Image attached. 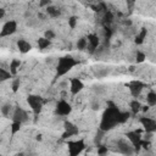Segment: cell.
Listing matches in <instances>:
<instances>
[{"label":"cell","mask_w":156,"mask_h":156,"mask_svg":"<svg viewBox=\"0 0 156 156\" xmlns=\"http://www.w3.org/2000/svg\"><path fill=\"white\" fill-rule=\"evenodd\" d=\"M20 84H21V82H20V79H18V78H16V79L12 82V91H13V93H16V91L18 90Z\"/></svg>","instance_id":"1f68e13d"},{"label":"cell","mask_w":156,"mask_h":156,"mask_svg":"<svg viewBox=\"0 0 156 156\" xmlns=\"http://www.w3.org/2000/svg\"><path fill=\"white\" fill-rule=\"evenodd\" d=\"M107 152H108L107 146H104V145H98V155H99V156H105Z\"/></svg>","instance_id":"484cf974"},{"label":"cell","mask_w":156,"mask_h":156,"mask_svg":"<svg viewBox=\"0 0 156 156\" xmlns=\"http://www.w3.org/2000/svg\"><path fill=\"white\" fill-rule=\"evenodd\" d=\"M17 49H18L20 52L27 54L28 51L32 50V45H30V43H28L26 39H18V40H17Z\"/></svg>","instance_id":"9a60e30c"},{"label":"cell","mask_w":156,"mask_h":156,"mask_svg":"<svg viewBox=\"0 0 156 156\" xmlns=\"http://www.w3.org/2000/svg\"><path fill=\"white\" fill-rule=\"evenodd\" d=\"M63 128H65V132L62 134V139H67L69 136H73V135L78 134V127L76 124H73L72 122H69V121H65Z\"/></svg>","instance_id":"30bf717a"},{"label":"cell","mask_w":156,"mask_h":156,"mask_svg":"<svg viewBox=\"0 0 156 156\" xmlns=\"http://www.w3.org/2000/svg\"><path fill=\"white\" fill-rule=\"evenodd\" d=\"M146 34H147V30H146V28H141V30L135 35V44H138V45H140V44H143L144 43V39L146 38Z\"/></svg>","instance_id":"e0dca14e"},{"label":"cell","mask_w":156,"mask_h":156,"mask_svg":"<svg viewBox=\"0 0 156 156\" xmlns=\"http://www.w3.org/2000/svg\"><path fill=\"white\" fill-rule=\"evenodd\" d=\"M50 5H51V1H50V0H43V1L39 2V6H40V7H44V6L48 7V6H50Z\"/></svg>","instance_id":"836d02e7"},{"label":"cell","mask_w":156,"mask_h":156,"mask_svg":"<svg viewBox=\"0 0 156 156\" xmlns=\"http://www.w3.org/2000/svg\"><path fill=\"white\" fill-rule=\"evenodd\" d=\"M87 41L89 44V48H90V52H94L95 49L100 45V39L96 34H88L87 37Z\"/></svg>","instance_id":"5bb4252c"},{"label":"cell","mask_w":156,"mask_h":156,"mask_svg":"<svg viewBox=\"0 0 156 156\" xmlns=\"http://www.w3.org/2000/svg\"><path fill=\"white\" fill-rule=\"evenodd\" d=\"M128 88H129V91L132 94L133 98H136L139 96V94L141 93L143 88H144V84L140 82V80H132L129 84H128Z\"/></svg>","instance_id":"7c38bea8"},{"label":"cell","mask_w":156,"mask_h":156,"mask_svg":"<svg viewBox=\"0 0 156 156\" xmlns=\"http://www.w3.org/2000/svg\"><path fill=\"white\" fill-rule=\"evenodd\" d=\"M20 66H21V61L20 60H17V58H13L12 61H11V63H10V73H11V76H15L16 73H17V69L20 68Z\"/></svg>","instance_id":"ac0fdd59"},{"label":"cell","mask_w":156,"mask_h":156,"mask_svg":"<svg viewBox=\"0 0 156 156\" xmlns=\"http://www.w3.org/2000/svg\"><path fill=\"white\" fill-rule=\"evenodd\" d=\"M119 113H121V111L112 102H108V107L104 111L102 117H101V122L99 126L100 130L107 132V130L115 128L117 124H119Z\"/></svg>","instance_id":"6da1fadb"},{"label":"cell","mask_w":156,"mask_h":156,"mask_svg":"<svg viewBox=\"0 0 156 156\" xmlns=\"http://www.w3.org/2000/svg\"><path fill=\"white\" fill-rule=\"evenodd\" d=\"M11 78V73L4 68H0V82H5Z\"/></svg>","instance_id":"7402d4cb"},{"label":"cell","mask_w":156,"mask_h":156,"mask_svg":"<svg viewBox=\"0 0 156 156\" xmlns=\"http://www.w3.org/2000/svg\"><path fill=\"white\" fill-rule=\"evenodd\" d=\"M87 46H88L87 38H80V39H78V41H77V48H78L79 50H83V49H85Z\"/></svg>","instance_id":"603a6c76"},{"label":"cell","mask_w":156,"mask_h":156,"mask_svg":"<svg viewBox=\"0 0 156 156\" xmlns=\"http://www.w3.org/2000/svg\"><path fill=\"white\" fill-rule=\"evenodd\" d=\"M69 83H71L69 90H71V94H72V95H77V94L80 93L82 89L84 88L83 82H82L80 79H78V78H71Z\"/></svg>","instance_id":"4fadbf2b"},{"label":"cell","mask_w":156,"mask_h":156,"mask_svg":"<svg viewBox=\"0 0 156 156\" xmlns=\"http://www.w3.org/2000/svg\"><path fill=\"white\" fill-rule=\"evenodd\" d=\"M149 107H150V106H147V105H145V106H141V110H143V111L145 112V111H147V110H149Z\"/></svg>","instance_id":"d590c367"},{"label":"cell","mask_w":156,"mask_h":156,"mask_svg":"<svg viewBox=\"0 0 156 156\" xmlns=\"http://www.w3.org/2000/svg\"><path fill=\"white\" fill-rule=\"evenodd\" d=\"M117 149L122 155H126V156H132L133 154H135L133 145L129 141H127L126 139H119L117 141Z\"/></svg>","instance_id":"8992f818"},{"label":"cell","mask_w":156,"mask_h":156,"mask_svg":"<svg viewBox=\"0 0 156 156\" xmlns=\"http://www.w3.org/2000/svg\"><path fill=\"white\" fill-rule=\"evenodd\" d=\"M55 35H56V34H55V32H54L52 29H46V30L44 32V38L48 39V40H50V41L55 38Z\"/></svg>","instance_id":"d4e9b609"},{"label":"cell","mask_w":156,"mask_h":156,"mask_svg":"<svg viewBox=\"0 0 156 156\" xmlns=\"http://www.w3.org/2000/svg\"><path fill=\"white\" fill-rule=\"evenodd\" d=\"M45 10H46V13H48L50 17H52V18H56V17H58V16L61 15V11H60L57 7L52 6V5L48 6Z\"/></svg>","instance_id":"2e32d148"},{"label":"cell","mask_w":156,"mask_h":156,"mask_svg":"<svg viewBox=\"0 0 156 156\" xmlns=\"http://www.w3.org/2000/svg\"><path fill=\"white\" fill-rule=\"evenodd\" d=\"M77 21H78V18L76 17V16H71L69 18H68V26L73 29V28H76V26H77Z\"/></svg>","instance_id":"f1b7e54d"},{"label":"cell","mask_w":156,"mask_h":156,"mask_svg":"<svg viewBox=\"0 0 156 156\" xmlns=\"http://www.w3.org/2000/svg\"><path fill=\"white\" fill-rule=\"evenodd\" d=\"M0 156H1V155H0Z\"/></svg>","instance_id":"74e56055"},{"label":"cell","mask_w":156,"mask_h":156,"mask_svg":"<svg viewBox=\"0 0 156 156\" xmlns=\"http://www.w3.org/2000/svg\"><path fill=\"white\" fill-rule=\"evenodd\" d=\"M146 102H147V106H155L156 105V93L154 90L149 91V94L146 95Z\"/></svg>","instance_id":"d6986e66"},{"label":"cell","mask_w":156,"mask_h":156,"mask_svg":"<svg viewBox=\"0 0 156 156\" xmlns=\"http://www.w3.org/2000/svg\"><path fill=\"white\" fill-rule=\"evenodd\" d=\"M27 102H28L29 107L32 108L33 113L34 115H39L40 111H41V108H43V105H44L45 100L41 96H39V95L30 94V95L27 96Z\"/></svg>","instance_id":"3957f363"},{"label":"cell","mask_w":156,"mask_h":156,"mask_svg":"<svg viewBox=\"0 0 156 156\" xmlns=\"http://www.w3.org/2000/svg\"><path fill=\"white\" fill-rule=\"evenodd\" d=\"M111 35H112V30L108 28V27H105V39L108 41V39L111 38Z\"/></svg>","instance_id":"d6a6232c"},{"label":"cell","mask_w":156,"mask_h":156,"mask_svg":"<svg viewBox=\"0 0 156 156\" xmlns=\"http://www.w3.org/2000/svg\"><path fill=\"white\" fill-rule=\"evenodd\" d=\"M67 147H68V156H78L85 149V143L83 139L71 140L67 143Z\"/></svg>","instance_id":"277c9868"},{"label":"cell","mask_w":156,"mask_h":156,"mask_svg":"<svg viewBox=\"0 0 156 156\" xmlns=\"http://www.w3.org/2000/svg\"><path fill=\"white\" fill-rule=\"evenodd\" d=\"M5 16V9L4 7H0V20Z\"/></svg>","instance_id":"e575fe53"},{"label":"cell","mask_w":156,"mask_h":156,"mask_svg":"<svg viewBox=\"0 0 156 156\" xmlns=\"http://www.w3.org/2000/svg\"><path fill=\"white\" fill-rule=\"evenodd\" d=\"M124 24H128L129 26V24H132V22L130 21H124Z\"/></svg>","instance_id":"8d00e7d4"},{"label":"cell","mask_w":156,"mask_h":156,"mask_svg":"<svg viewBox=\"0 0 156 156\" xmlns=\"http://www.w3.org/2000/svg\"><path fill=\"white\" fill-rule=\"evenodd\" d=\"M127 139L129 140V143L133 145L135 152H138L141 147L140 143H141V135H140V132L139 130H133V132H127L126 134Z\"/></svg>","instance_id":"5b68a950"},{"label":"cell","mask_w":156,"mask_h":156,"mask_svg":"<svg viewBox=\"0 0 156 156\" xmlns=\"http://www.w3.org/2000/svg\"><path fill=\"white\" fill-rule=\"evenodd\" d=\"M128 118H129V112H122L121 111V113H119V124L124 123Z\"/></svg>","instance_id":"f546056e"},{"label":"cell","mask_w":156,"mask_h":156,"mask_svg":"<svg viewBox=\"0 0 156 156\" xmlns=\"http://www.w3.org/2000/svg\"><path fill=\"white\" fill-rule=\"evenodd\" d=\"M71 112H72V106L65 100H60L55 106V113L58 116H68Z\"/></svg>","instance_id":"ba28073f"},{"label":"cell","mask_w":156,"mask_h":156,"mask_svg":"<svg viewBox=\"0 0 156 156\" xmlns=\"http://www.w3.org/2000/svg\"><path fill=\"white\" fill-rule=\"evenodd\" d=\"M129 106H130V110H132V112H133L134 115H136V113L141 110V104H140L136 99L132 100V101H130V104H129Z\"/></svg>","instance_id":"ffe728a7"},{"label":"cell","mask_w":156,"mask_h":156,"mask_svg":"<svg viewBox=\"0 0 156 156\" xmlns=\"http://www.w3.org/2000/svg\"><path fill=\"white\" fill-rule=\"evenodd\" d=\"M28 121V113L26 110H23L20 106H16L12 113V122H18L21 124H23L24 122Z\"/></svg>","instance_id":"9c48e42d"},{"label":"cell","mask_w":156,"mask_h":156,"mask_svg":"<svg viewBox=\"0 0 156 156\" xmlns=\"http://www.w3.org/2000/svg\"><path fill=\"white\" fill-rule=\"evenodd\" d=\"M10 111H11V105H9V104H6V105H4L1 107V112H2L4 116H9L10 115Z\"/></svg>","instance_id":"4dcf8cb0"},{"label":"cell","mask_w":156,"mask_h":156,"mask_svg":"<svg viewBox=\"0 0 156 156\" xmlns=\"http://www.w3.org/2000/svg\"><path fill=\"white\" fill-rule=\"evenodd\" d=\"M140 123L146 130V133H154L156 130V121L151 117H141Z\"/></svg>","instance_id":"8fae6325"},{"label":"cell","mask_w":156,"mask_h":156,"mask_svg":"<svg viewBox=\"0 0 156 156\" xmlns=\"http://www.w3.org/2000/svg\"><path fill=\"white\" fill-rule=\"evenodd\" d=\"M21 127H22L21 123H18V122H12V124H11V134L15 135L17 132H20Z\"/></svg>","instance_id":"cb8c5ba5"},{"label":"cell","mask_w":156,"mask_h":156,"mask_svg":"<svg viewBox=\"0 0 156 156\" xmlns=\"http://www.w3.org/2000/svg\"><path fill=\"white\" fill-rule=\"evenodd\" d=\"M145 58H146V55H145L144 52H141V51H138V52H136V57H135V60H136V62H138V63L144 62V61H145Z\"/></svg>","instance_id":"83f0119b"},{"label":"cell","mask_w":156,"mask_h":156,"mask_svg":"<svg viewBox=\"0 0 156 156\" xmlns=\"http://www.w3.org/2000/svg\"><path fill=\"white\" fill-rule=\"evenodd\" d=\"M112 20H113L112 12H111V11H106L105 15H104V22H105V23H111Z\"/></svg>","instance_id":"4316f807"},{"label":"cell","mask_w":156,"mask_h":156,"mask_svg":"<svg viewBox=\"0 0 156 156\" xmlns=\"http://www.w3.org/2000/svg\"><path fill=\"white\" fill-rule=\"evenodd\" d=\"M50 44H51V41L48 40V39H45L44 37H41V38L38 39V48L41 49V50H44V49H46L48 46H50Z\"/></svg>","instance_id":"44dd1931"},{"label":"cell","mask_w":156,"mask_h":156,"mask_svg":"<svg viewBox=\"0 0 156 156\" xmlns=\"http://www.w3.org/2000/svg\"><path fill=\"white\" fill-rule=\"evenodd\" d=\"M17 30V22L11 20V21H7L4 23V26L1 27V30H0V37L4 38V37H10L12 35L13 33H16Z\"/></svg>","instance_id":"52a82bcc"},{"label":"cell","mask_w":156,"mask_h":156,"mask_svg":"<svg viewBox=\"0 0 156 156\" xmlns=\"http://www.w3.org/2000/svg\"><path fill=\"white\" fill-rule=\"evenodd\" d=\"M76 65H78L77 60L74 57H72L71 55H65L62 57L58 58L57 66H56V74L57 77L65 76L66 73H68Z\"/></svg>","instance_id":"7a4b0ae2"}]
</instances>
